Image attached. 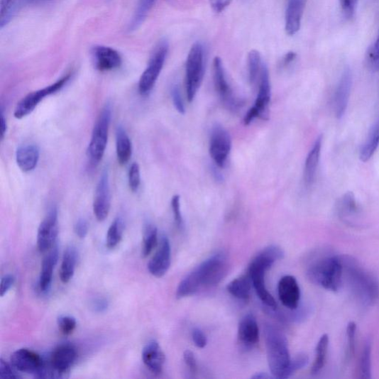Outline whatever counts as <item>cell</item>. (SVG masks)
Returning <instances> with one entry per match:
<instances>
[{
    "label": "cell",
    "mask_w": 379,
    "mask_h": 379,
    "mask_svg": "<svg viewBox=\"0 0 379 379\" xmlns=\"http://www.w3.org/2000/svg\"><path fill=\"white\" fill-rule=\"evenodd\" d=\"M252 282L248 274L236 278L227 286L230 294L241 300H247L250 298Z\"/></svg>",
    "instance_id": "obj_31"
},
{
    "label": "cell",
    "mask_w": 379,
    "mask_h": 379,
    "mask_svg": "<svg viewBox=\"0 0 379 379\" xmlns=\"http://www.w3.org/2000/svg\"><path fill=\"white\" fill-rule=\"evenodd\" d=\"M232 2V0H210L212 8L216 13H221Z\"/></svg>",
    "instance_id": "obj_53"
},
{
    "label": "cell",
    "mask_w": 379,
    "mask_h": 379,
    "mask_svg": "<svg viewBox=\"0 0 379 379\" xmlns=\"http://www.w3.org/2000/svg\"><path fill=\"white\" fill-rule=\"evenodd\" d=\"M337 207L338 212L342 218L355 216L359 212V207L352 192L344 194L339 200Z\"/></svg>",
    "instance_id": "obj_33"
},
{
    "label": "cell",
    "mask_w": 379,
    "mask_h": 379,
    "mask_svg": "<svg viewBox=\"0 0 379 379\" xmlns=\"http://www.w3.org/2000/svg\"><path fill=\"white\" fill-rule=\"evenodd\" d=\"M111 201L109 175L108 170L106 169L102 172L97 184L93 204L94 213L98 221H104L108 217Z\"/></svg>",
    "instance_id": "obj_15"
},
{
    "label": "cell",
    "mask_w": 379,
    "mask_h": 379,
    "mask_svg": "<svg viewBox=\"0 0 379 379\" xmlns=\"http://www.w3.org/2000/svg\"><path fill=\"white\" fill-rule=\"evenodd\" d=\"M158 243V231L151 223H147L144 228L143 256L148 257L157 247Z\"/></svg>",
    "instance_id": "obj_34"
},
{
    "label": "cell",
    "mask_w": 379,
    "mask_h": 379,
    "mask_svg": "<svg viewBox=\"0 0 379 379\" xmlns=\"http://www.w3.org/2000/svg\"><path fill=\"white\" fill-rule=\"evenodd\" d=\"M172 210H173L175 221L178 229L180 231L184 229V220L180 210V197L179 195H175L171 200Z\"/></svg>",
    "instance_id": "obj_42"
},
{
    "label": "cell",
    "mask_w": 379,
    "mask_h": 379,
    "mask_svg": "<svg viewBox=\"0 0 379 379\" xmlns=\"http://www.w3.org/2000/svg\"><path fill=\"white\" fill-rule=\"evenodd\" d=\"M156 2L157 0H139L132 20L128 24V31H134L142 26Z\"/></svg>",
    "instance_id": "obj_32"
},
{
    "label": "cell",
    "mask_w": 379,
    "mask_h": 379,
    "mask_svg": "<svg viewBox=\"0 0 379 379\" xmlns=\"http://www.w3.org/2000/svg\"><path fill=\"white\" fill-rule=\"evenodd\" d=\"M171 97L172 100H173L174 105L177 111L181 114H184L185 113V108L184 105V101L182 97L180 87L177 84H175L173 88L171 89Z\"/></svg>",
    "instance_id": "obj_44"
},
{
    "label": "cell",
    "mask_w": 379,
    "mask_h": 379,
    "mask_svg": "<svg viewBox=\"0 0 379 379\" xmlns=\"http://www.w3.org/2000/svg\"><path fill=\"white\" fill-rule=\"evenodd\" d=\"M204 74V50L201 43H194L190 50L185 66L187 99L193 101L202 82Z\"/></svg>",
    "instance_id": "obj_5"
},
{
    "label": "cell",
    "mask_w": 379,
    "mask_h": 379,
    "mask_svg": "<svg viewBox=\"0 0 379 379\" xmlns=\"http://www.w3.org/2000/svg\"><path fill=\"white\" fill-rule=\"evenodd\" d=\"M116 148L118 162L120 165H126L132 154V144L126 130L119 126L116 134Z\"/></svg>",
    "instance_id": "obj_28"
},
{
    "label": "cell",
    "mask_w": 379,
    "mask_h": 379,
    "mask_svg": "<svg viewBox=\"0 0 379 379\" xmlns=\"http://www.w3.org/2000/svg\"><path fill=\"white\" fill-rule=\"evenodd\" d=\"M307 0H288L285 11V31L289 36L299 32Z\"/></svg>",
    "instance_id": "obj_22"
},
{
    "label": "cell",
    "mask_w": 379,
    "mask_h": 379,
    "mask_svg": "<svg viewBox=\"0 0 379 379\" xmlns=\"http://www.w3.org/2000/svg\"><path fill=\"white\" fill-rule=\"evenodd\" d=\"M128 182L131 191L133 192H137L141 185V177L140 166L136 163H133L130 167L128 172Z\"/></svg>",
    "instance_id": "obj_40"
},
{
    "label": "cell",
    "mask_w": 379,
    "mask_h": 379,
    "mask_svg": "<svg viewBox=\"0 0 379 379\" xmlns=\"http://www.w3.org/2000/svg\"><path fill=\"white\" fill-rule=\"evenodd\" d=\"M356 267L349 269L355 292L364 302L372 303L378 295V285L366 272Z\"/></svg>",
    "instance_id": "obj_14"
},
{
    "label": "cell",
    "mask_w": 379,
    "mask_h": 379,
    "mask_svg": "<svg viewBox=\"0 0 379 379\" xmlns=\"http://www.w3.org/2000/svg\"><path fill=\"white\" fill-rule=\"evenodd\" d=\"M356 324L354 322H350L347 329L348 337V356H351L355 351V341H356Z\"/></svg>",
    "instance_id": "obj_46"
},
{
    "label": "cell",
    "mask_w": 379,
    "mask_h": 379,
    "mask_svg": "<svg viewBox=\"0 0 379 379\" xmlns=\"http://www.w3.org/2000/svg\"><path fill=\"white\" fill-rule=\"evenodd\" d=\"M70 78L71 74L66 75L53 84L28 94L17 104L14 111L15 118L21 119L31 114L41 101L60 91Z\"/></svg>",
    "instance_id": "obj_9"
},
{
    "label": "cell",
    "mask_w": 379,
    "mask_h": 379,
    "mask_svg": "<svg viewBox=\"0 0 379 379\" xmlns=\"http://www.w3.org/2000/svg\"><path fill=\"white\" fill-rule=\"evenodd\" d=\"M183 358L190 371H191L192 374H195L197 371V363L194 353L187 350L184 352Z\"/></svg>",
    "instance_id": "obj_47"
},
{
    "label": "cell",
    "mask_w": 379,
    "mask_h": 379,
    "mask_svg": "<svg viewBox=\"0 0 379 379\" xmlns=\"http://www.w3.org/2000/svg\"><path fill=\"white\" fill-rule=\"evenodd\" d=\"M309 358L304 353H300L294 358L291 359L290 364L288 370L289 378L295 372L301 370L307 366L308 364Z\"/></svg>",
    "instance_id": "obj_41"
},
{
    "label": "cell",
    "mask_w": 379,
    "mask_h": 379,
    "mask_svg": "<svg viewBox=\"0 0 379 379\" xmlns=\"http://www.w3.org/2000/svg\"><path fill=\"white\" fill-rule=\"evenodd\" d=\"M78 260V253L74 246H69L64 252L60 269V280L67 283L73 278Z\"/></svg>",
    "instance_id": "obj_29"
},
{
    "label": "cell",
    "mask_w": 379,
    "mask_h": 379,
    "mask_svg": "<svg viewBox=\"0 0 379 379\" xmlns=\"http://www.w3.org/2000/svg\"><path fill=\"white\" fill-rule=\"evenodd\" d=\"M0 121H1V138L4 139L7 131V123L3 111L1 112V119H0Z\"/></svg>",
    "instance_id": "obj_55"
},
{
    "label": "cell",
    "mask_w": 379,
    "mask_h": 379,
    "mask_svg": "<svg viewBox=\"0 0 379 379\" xmlns=\"http://www.w3.org/2000/svg\"><path fill=\"white\" fill-rule=\"evenodd\" d=\"M322 135L319 136L313 148L309 150L304 168V180L306 186L313 185L317 176V172L319 164L321 150L322 146Z\"/></svg>",
    "instance_id": "obj_24"
},
{
    "label": "cell",
    "mask_w": 379,
    "mask_h": 379,
    "mask_svg": "<svg viewBox=\"0 0 379 379\" xmlns=\"http://www.w3.org/2000/svg\"><path fill=\"white\" fill-rule=\"evenodd\" d=\"M379 146V118L371 128L366 143L360 150L359 158L363 163L368 162Z\"/></svg>",
    "instance_id": "obj_30"
},
{
    "label": "cell",
    "mask_w": 379,
    "mask_h": 379,
    "mask_svg": "<svg viewBox=\"0 0 379 379\" xmlns=\"http://www.w3.org/2000/svg\"><path fill=\"white\" fill-rule=\"evenodd\" d=\"M278 295L282 304L295 311L299 307L301 291L298 282L292 275H285L278 284Z\"/></svg>",
    "instance_id": "obj_19"
},
{
    "label": "cell",
    "mask_w": 379,
    "mask_h": 379,
    "mask_svg": "<svg viewBox=\"0 0 379 379\" xmlns=\"http://www.w3.org/2000/svg\"><path fill=\"white\" fill-rule=\"evenodd\" d=\"M48 1H50V0H36V3H44V2H48Z\"/></svg>",
    "instance_id": "obj_57"
},
{
    "label": "cell",
    "mask_w": 379,
    "mask_h": 379,
    "mask_svg": "<svg viewBox=\"0 0 379 379\" xmlns=\"http://www.w3.org/2000/svg\"><path fill=\"white\" fill-rule=\"evenodd\" d=\"M270 98L271 89L268 68L265 64H263L260 77V88H258L255 105L247 113L245 121L251 124L256 118L268 120Z\"/></svg>",
    "instance_id": "obj_10"
},
{
    "label": "cell",
    "mask_w": 379,
    "mask_h": 379,
    "mask_svg": "<svg viewBox=\"0 0 379 379\" xmlns=\"http://www.w3.org/2000/svg\"><path fill=\"white\" fill-rule=\"evenodd\" d=\"M58 236V212L53 207L41 222L38 232V247L40 252L45 253L53 249Z\"/></svg>",
    "instance_id": "obj_13"
},
{
    "label": "cell",
    "mask_w": 379,
    "mask_h": 379,
    "mask_svg": "<svg viewBox=\"0 0 379 379\" xmlns=\"http://www.w3.org/2000/svg\"><path fill=\"white\" fill-rule=\"evenodd\" d=\"M112 108L110 103L102 109L94 126L88 155L93 165H97L104 156L107 147Z\"/></svg>",
    "instance_id": "obj_6"
},
{
    "label": "cell",
    "mask_w": 379,
    "mask_h": 379,
    "mask_svg": "<svg viewBox=\"0 0 379 379\" xmlns=\"http://www.w3.org/2000/svg\"><path fill=\"white\" fill-rule=\"evenodd\" d=\"M229 258L223 252L216 253L201 263L180 283L176 297L183 299L191 297L202 287L219 285L229 272Z\"/></svg>",
    "instance_id": "obj_1"
},
{
    "label": "cell",
    "mask_w": 379,
    "mask_h": 379,
    "mask_svg": "<svg viewBox=\"0 0 379 379\" xmlns=\"http://www.w3.org/2000/svg\"><path fill=\"white\" fill-rule=\"evenodd\" d=\"M59 329L61 332L65 335H71L77 326L75 318L70 316H62L57 320Z\"/></svg>",
    "instance_id": "obj_39"
},
{
    "label": "cell",
    "mask_w": 379,
    "mask_h": 379,
    "mask_svg": "<svg viewBox=\"0 0 379 379\" xmlns=\"http://www.w3.org/2000/svg\"><path fill=\"white\" fill-rule=\"evenodd\" d=\"M35 0H1L0 4V28L8 26L14 17L28 4Z\"/></svg>",
    "instance_id": "obj_27"
},
{
    "label": "cell",
    "mask_w": 379,
    "mask_h": 379,
    "mask_svg": "<svg viewBox=\"0 0 379 379\" xmlns=\"http://www.w3.org/2000/svg\"><path fill=\"white\" fill-rule=\"evenodd\" d=\"M210 156L219 167H224L229 156L232 141L228 131L219 124H216L211 133Z\"/></svg>",
    "instance_id": "obj_12"
},
{
    "label": "cell",
    "mask_w": 379,
    "mask_h": 379,
    "mask_svg": "<svg viewBox=\"0 0 379 379\" xmlns=\"http://www.w3.org/2000/svg\"><path fill=\"white\" fill-rule=\"evenodd\" d=\"M170 263V244L167 237L163 236L160 239L159 248L149 262L148 268L153 277L161 278L164 277L169 270Z\"/></svg>",
    "instance_id": "obj_18"
},
{
    "label": "cell",
    "mask_w": 379,
    "mask_h": 379,
    "mask_svg": "<svg viewBox=\"0 0 379 379\" xmlns=\"http://www.w3.org/2000/svg\"><path fill=\"white\" fill-rule=\"evenodd\" d=\"M214 82L216 91L218 93L224 106L232 111H237L243 105L242 101L238 99L233 92L227 80L225 68L221 58L216 57L214 60Z\"/></svg>",
    "instance_id": "obj_11"
},
{
    "label": "cell",
    "mask_w": 379,
    "mask_h": 379,
    "mask_svg": "<svg viewBox=\"0 0 379 379\" xmlns=\"http://www.w3.org/2000/svg\"><path fill=\"white\" fill-rule=\"evenodd\" d=\"M109 302L104 298L95 299L92 302V309L96 313H103L107 311Z\"/></svg>",
    "instance_id": "obj_51"
},
{
    "label": "cell",
    "mask_w": 379,
    "mask_h": 379,
    "mask_svg": "<svg viewBox=\"0 0 379 379\" xmlns=\"http://www.w3.org/2000/svg\"><path fill=\"white\" fill-rule=\"evenodd\" d=\"M353 84V75L350 67L344 68L339 81L334 96V111L337 119H341L348 109Z\"/></svg>",
    "instance_id": "obj_17"
},
{
    "label": "cell",
    "mask_w": 379,
    "mask_h": 379,
    "mask_svg": "<svg viewBox=\"0 0 379 379\" xmlns=\"http://www.w3.org/2000/svg\"><path fill=\"white\" fill-rule=\"evenodd\" d=\"M44 360L37 353L27 348L15 351L11 356V364L16 370L38 375Z\"/></svg>",
    "instance_id": "obj_16"
},
{
    "label": "cell",
    "mask_w": 379,
    "mask_h": 379,
    "mask_svg": "<svg viewBox=\"0 0 379 379\" xmlns=\"http://www.w3.org/2000/svg\"><path fill=\"white\" fill-rule=\"evenodd\" d=\"M285 256L283 250L278 246H270L263 250L251 261L248 274L258 298L267 307L277 309L278 303L268 292L265 281L266 272L275 263L282 260Z\"/></svg>",
    "instance_id": "obj_2"
},
{
    "label": "cell",
    "mask_w": 379,
    "mask_h": 379,
    "mask_svg": "<svg viewBox=\"0 0 379 379\" xmlns=\"http://www.w3.org/2000/svg\"><path fill=\"white\" fill-rule=\"evenodd\" d=\"M58 258L59 252L57 247H53V250L44 258L39 281L40 289L42 292H47L50 289Z\"/></svg>",
    "instance_id": "obj_26"
},
{
    "label": "cell",
    "mask_w": 379,
    "mask_h": 379,
    "mask_svg": "<svg viewBox=\"0 0 379 379\" xmlns=\"http://www.w3.org/2000/svg\"><path fill=\"white\" fill-rule=\"evenodd\" d=\"M143 361L145 366L153 374H161L163 370L165 356L156 341L148 342L143 351Z\"/></svg>",
    "instance_id": "obj_23"
},
{
    "label": "cell",
    "mask_w": 379,
    "mask_h": 379,
    "mask_svg": "<svg viewBox=\"0 0 379 379\" xmlns=\"http://www.w3.org/2000/svg\"><path fill=\"white\" fill-rule=\"evenodd\" d=\"M329 337L326 334L323 335L317 346L316 349V359L312 366V373L314 375L319 373L323 368L325 363V358L329 348Z\"/></svg>",
    "instance_id": "obj_35"
},
{
    "label": "cell",
    "mask_w": 379,
    "mask_h": 379,
    "mask_svg": "<svg viewBox=\"0 0 379 379\" xmlns=\"http://www.w3.org/2000/svg\"><path fill=\"white\" fill-rule=\"evenodd\" d=\"M238 339L241 344L251 349L256 346L260 339V330L255 317L248 314L241 319L238 327Z\"/></svg>",
    "instance_id": "obj_21"
},
{
    "label": "cell",
    "mask_w": 379,
    "mask_h": 379,
    "mask_svg": "<svg viewBox=\"0 0 379 379\" xmlns=\"http://www.w3.org/2000/svg\"><path fill=\"white\" fill-rule=\"evenodd\" d=\"M343 269L339 258H325L309 268L307 277L314 284L336 292L342 285Z\"/></svg>",
    "instance_id": "obj_4"
},
{
    "label": "cell",
    "mask_w": 379,
    "mask_h": 379,
    "mask_svg": "<svg viewBox=\"0 0 379 379\" xmlns=\"http://www.w3.org/2000/svg\"><path fill=\"white\" fill-rule=\"evenodd\" d=\"M372 66L375 69H379V34L378 37L369 54Z\"/></svg>",
    "instance_id": "obj_52"
},
{
    "label": "cell",
    "mask_w": 379,
    "mask_h": 379,
    "mask_svg": "<svg viewBox=\"0 0 379 379\" xmlns=\"http://www.w3.org/2000/svg\"><path fill=\"white\" fill-rule=\"evenodd\" d=\"M268 366L273 378H288V370L291 361L288 342L285 334L270 324L264 330Z\"/></svg>",
    "instance_id": "obj_3"
},
{
    "label": "cell",
    "mask_w": 379,
    "mask_h": 379,
    "mask_svg": "<svg viewBox=\"0 0 379 379\" xmlns=\"http://www.w3.org/2000/svg\"><path fill=\"white\" fill-rule=\"evenodd\" d=\"M77 358V350L72 344H61L50 354L48 361H44L40 377H61L70 370Z\"/></svg>",
    "instance_id": "obj_7"
},
{
    "label": "cell",
    "mask_w": 379,
    "mask_h": 379,
    "mask_svg": "<svg viewBox=\"0 0 379 379\" xmlns=\"http://www.w3.org/2000/svg\"><path fill=\"white\" fill-rule=\"evenodd\" d=\"M92 56L96 67L100 72L114 70L122 65V57L115 49L104 45L92 48Z\"/></svg>",
    "instance_id": "obj_20"
},
{
    "label": "cell",
    "mask_w": 379,
    "mask_h": 379,
    "mask_svg": "<svg viewBox=\"0 0 379 379\" xmlns=\"http://www.w3.org/2000/svg\"><path fill=\"white\" fill-rule=\"evenodd\" d=\"M15 282V278L11 274L6 275L0 283V296L4 297Z\"/></svg>",
    "instance_id": "obj_49"
},
{
    "label": "cell",
    "mask_w": 379,
    "mask_h": 379,
    "mask_svg": "<svg viewBox=\"0 0 379 379\" xmlns=\"http://www.w3.org/2000/svg\"><path fill=\"white\" fill-rule=\"evenodd\" d=\"M123 233V222L121 219L117 218L111 224L106 238V246L109 249H114L120 243Z\"/></svg>",
    "instance_id": "obj_37"
},
{
    "label": "cell",
    "mask_w": 379,
    "mask_h": 379,
    "mask_svg": "<svg viewBox=\"0 0 379 379\" xmlns=\"http://www.w3.org/2000/svg\"><path fill=\"white\" fill-rule=\"evenodd\" d=\"M248 60V77L250 82L253 84L261 75L263 65L261 55L258 50H252L250 51Z\"/></svg>",
    "instance_id": "obj_36"
},
{
    "label": "cell",
    "mask_w": 379,
    "mask_h": 379,
    "mask_svg": "<svg viewBox=\"0 0 379 379\" xmlns=\"http://www.w3.org/2000/svg\"><path fill=\"white\" fill-rule=\"evenodd\" d=\"M89 223L87 221H86L84 219H79L75 225V231L77 234V236L82 239L86 237V236L88 235L89 233Z\"/></svg>",
    "instance_id": "obj_50"
},
{
    "label": "cell",
    "mask_w": 379,
    "mask_h": 379,
    "mask_svg": "<svg viewBox=\"0 0 379 379\" xmlns=\"http://www.w3.org/2000/svg\"><path fill=\"white\" fill-rule=\"evenodd\" d=\"M192 339L195 346L198 348H204L206 347L207 344H208V339H207L206 336L199 329H197V327L192 331Z\"/></svg>",
    "instance_id": "obj_48"
},
{
    "label": "cell",
    "mask_w": 379,
    "mask_h": 379,
    "mask_svg": "<svg viewBox=\"0 0 379 379\" xmlns=\"http://www.w3.org/2000/svg\"><path fill=\"white\" fill-rule=\"evenodd\" d=\"M16 163L26 173L35 169L40 160V149L35 145L20 147L16 153Z\"/></svg>",
    "instance_id": "obj_25"
},
{
    "label": "cell",
    "mask_w": 379,
    "mask_h": 379,
    "mask_svg": "<svg viewBox=\"0 0 379 379\" xmlns=\"http://www.w3.org/2000/svg\"><path fill=\"white\" fill-rule=\"evenodd\" d=\"M361 378H371V344L368 342L361 356L360 363Z\"/></svg>",
    "instance_id": "obj_38"
},
{
    "label": "cell",
    "mask_w": 379,
    "mask_h": 379,
    "mask_svg": "<svg viewBox=\"0 0 379 379\" xmlns=\"http://www.w3.org/2000/svg\"><path fill=\"white\" fill-rule=\"evenodd\" d=\"M341 11L346 19H351L354 16L357 0H340Z\"/></svg>",
    "instance_id": "obj_43"
},
{
    "label": "cell",
    "mask_w": 379,
    "mask_h": 379,
    "mask_svg": "<svg viewBox=\"0 0 379 379\" xmlns=\"http://www.w3.org/2000/svg\"><path fill=\"white\" fill-rule=\"evenodd\" d=\"M297 57V53L294 51H290V53H287L282 60V65L287 67L290 65L292 62H294Z\"/></svg>",
    "instance_id": "obj_54"
},
{
    "label": "cell",
    "mask_w": 379,
    "mask_h": 379,
    "mask_svg": "<svg viewBox=\"0 0 379 379\" xmlns=\"http://www.w3.org/2000/svg\"><path fill=\"white\" fill-rule=\"evenodd\" d=\"M16 369L6 363L3 358L0 359V377L2 378L16 379L19 375L16 374Z\"/></svg>",
    "instance_id": "obj_45"
},
{
    "label": "cell",
    "mask_w": 379,
    "mask_h": 379,
    "mask_svg": "<svg viewBox=\"0 0 379 379\" xmlns=\"http://www.w3.org/2000/svg\"><path fill=\"white\" fill-rule=\"evenodd\" d=\"M270 378L271 376L268 375L265 373H256L254 375L252 376V378H254V379H267V378Z\"/></svg>",
    "instance_id": "obj_56"
},
{
    "label": "cell",
    "mask_w": 379,
    "mask_h": 379,
    "mask_svg": "<svg viewBox=\"0 0 379 379\" xmlns=\"http://www.w3.org/2000/svg\"><path fill=\"white\" fill-rule=\"evenodd\" d=\"M169 45L166 40L159 42L153 50L148 67L143 73L139 82V92L142 95H148L156 84L168 54Z\"/></svg>",
    "instance_id": "obj_8"
}]
</instances>
